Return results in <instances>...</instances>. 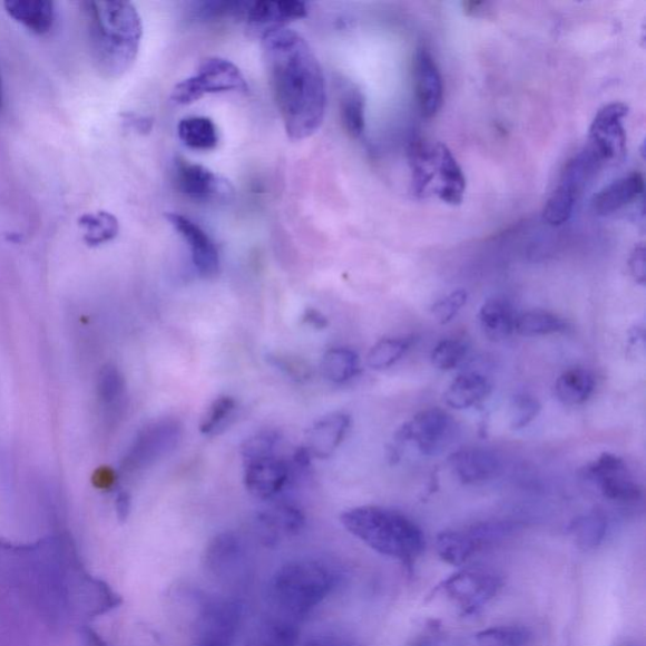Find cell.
<instances>
[{
  "label": "cell",
  "instance_id": "cell-34",
  "mask_svg": "<svg viewBox=\"0 0 646 646\" xmlns=\"http://www.w3.org/2000/svg\"><path fill=\"white\" fill-rule=\"evenodd\" d=\"M127 386L118 368L107 365L101 370L98 383L99 402L109 417H116L126 402Z\"/></svg>",
  "mask_w": 646,
  "mask_h": 646
},
{
  "label": "cell",
  "instance_id": "cell-5",
  "mask_svg": "<svg viewBox=\"0 0 646 646\" xmlns=\"http://www.w3.org/2000/svg\"><path fill=\"white\" fill-rule=\"evenodd\" d=\"M340 520L349 534L376 554L413 565L425 548V537L417 522L403 512L383 507H359L342 512Z\"/></svg>",
  "mask_w": 646,
  "mask_h": 646
},
{
  "label": "cell",
  "instance_id": "cell-29",
  "mask_svg": "<svg viewBox=\"0 0 646 646\" xmlns=\"http://www.w3.org/2000/svg\"><path fill=\"white\" fill-rule=\"evenodd\" d=\"M596 380L590 370L583 368L568 369L560 374L555 384V393L560 403L581 405L595 392Z\"/></svg>",
  "mask_w": 646,
  "mask_h": 646
},
{
  "label": "cell",
  "instance_id": "cell-35",
  "mask_svg": "<svg viewBox=\"0 0 646 646\" xmlns=\"http://www.w3.org/2000/svg\"><path fill=\"white\" fill-rule=\"evenodd\" d=\"M576 546L590 552L603 545L607 535V520L601 512L593 511L576 518L568 528Z\"/></svg>",
  "mask_w": 646,
  "mask_h": 646
},
{
  "label": "cell",
  "instance_id": "cell-47",
  "mask_svg": "<svg viewBox=\"0 0 646 646\" xmlns=\"http://www.w3.org/2000/svg\"><path fill=\"white\" fill-rule=\"evenodd\" d=\"M271 363L281 370V372L286 373L290 378L294 380H307L311 374L310 366L298 358H291L286 355H271Z\"/></svg>",
  "mask_w": 646,
  "mask_h": 646
},
{
  "label": "cell",
  "instance_id": "cell-41",
  "mask_svg": "<svg viewBox=\"0 0 646 646\" xmlns=\"http://www.w3.org/2000/svg\"><path fill=\"white\" fill-rule=\"evenodd\" d=\"M249 2H197L193 4L194 21H221L224 18H244Z\"/></svg>",
  "mask_w": 646,
  "mask_h": 646
},
{
  "label": "cell",
  "instance_id": "cell-3",
  "mask_svg": "<svg viewBox=\"0 0 646 646\" xmlns=\"http://www.w3.org/2000/svg\"><path fill=\"white\" fill-rule=\"evenodd\" d=\"M88 43L95 69L116 80L136 63L144 23L129 2H82Z\"/></svg>",
  "mask_w": 646,
  "mask_h": 646
},
{
  "label": "cell",
  "instance_id": "cell-52",
  "mask_svg": "<svg viewBox=\"0 0 646 646\" xmlns=\"http://www.w3.org/2000/svg\"><path fill=\"white\" fill-rule=\"evenodd\" d=\"M437 638H439V633H437L435 628H430L418 635L417 638L407 646H434Z\"/></svg>",
  "mask_w": 646,
  "mask_h": 646
},
{
  "label": "cell",
  "instance_id": "cell-51",
  "mask_svg": "<svg viewBox=\"0 0 646 646\" xmlns=\"http://www.w3.org/2000/svg\"><path fill=\"white\" fill-rule=\"evenodd\" d=\"M302 321L316 330H323L329 326L327 317L315 309H307L305 313H303Z\"/></svg>",
  "mask_w": 646,
  "mask_h": 646
},
{
  "label": "cell",
  "instance_id": "cell-46",
  "mask_svg": "<svg viewBox=\"0 0 646 646\" xmlns=\"http://www.w3.org/2000/svg\"><path fill=\"white\" fill-rule=\"evenodd\" d=\"M468 292L464 290H456L448 294V296L437 301L431 307L433 319L440 325H448L458 313L468 303Z\"/></svg>",
  "mask_w": 646,
  "mask_h": 646
},
{
  "label": "cell",
  "instance_id": "cell-10",
  "mask_svg": "<svg viewBox=\"0 0 646 646\" xmlns=\"http://www.w3.org/2000/svg\"><path fill=\"white\" fill-rule=\"evenodd\" d=\"M459 432V424L449 412L429 408L403 424L397 431L395 440L399 443L411 441L422 454L435 458L451 448Z\"/></svg>",
  "mask_w": 646,
  "mask_h": 646
},
{
  "label": "cell",
  "instance_id": "cell-1",
  "mask_svg": "<svg viewBox=\"0 0 646 646\" xmlns=\"http://www.w3.org/2000/svg\"><path fill=\"white\" fill-rule=\"evenodd\" d=\"M87 596L56 550L0 540V646H98Z\"/></svg>",
  "mask_w": 646,
  "mask_h": 646
},
{
  "label": "cell",
  "instance_id": "cell-21",
  "mask_svg": "<svg viewBox=\"0 0 646 646\" xmlns=\"http://www.w3.org/2000/svg\"><path fill=\"white\" fill-rule=\"evenodd\" d=\"M260 536L264 545L275 546L283 537L297 536L305 528L306 518L292 503H277L267 511L261 512L258 519Z\"/></svg>",
  "mask_w": 646,
  "mask_h": 646
},
{
  "label": "cell",
  "instance_id": "cell-54",
  "mask_svg": "<svg viewBox=\"0 0 646 646\" xmlns=\"http://www.w3.org/2000/svg\"><path fill=\"white\" fill-rule=\"evenodd\" d=\"M311 458L312 454L307 450L306 446H303V448H300L296 451H294L293 462L294 464H296L297 468L306 470L311 467Z\"/></svg>",
  "mask_w": 646,
  "mask_h": 646
},
{
  "label": "cell",
  "instance_id": "cell-31",
  "mask_svg": "<svg viewBox=\"0 0 646 646\" xmlns=\"http://www.w3.org/2000/svg\"><path fill=\"white\" fill-rule=\"evenodd\" d=\"M360 372V360L354 350L335 348L321 361V373L331 383L344 384Z\"/></svg>",
  "mask_w": 646,
  "mask_h": 646
},
{
  "label": "cell",
  "instance_id": "cell-15",
  "mask_svg": "<svg viewBox=\"0 0 646 646\" xmlns=\"http://www.w3.org/2000/svg\"><path fill=\"white\" fill-rule=\"evenodd\" d=\"M174 183L180 194L196 202H221L229 199L234 193L229 180L184 158L176 159Z\"/></svg>",
  "mask_w": 646,
  "mask_h": 646
},
{
  "label": "cell",
  "instance_id": "cell-32",
  "mask_svg": "<svg viewBox=\"0 0 646 646\" xmlns=\"http://www.w3.org/2000/svg\"><path fill=\"white\" fill-rule=\"evenodd\" d=\"M177 133L180 141L195 150H212L218 144L217 128L211 118H185L179 121Z\"/></svg>",
  "mask_w": 646,
  "mask_h": 646
},
{
  "label": "cell",
  "instance_id": "cell-4",
  "mask_svg": "<svg viewBox=\"0 0 646 646\" xmlns=\"http://www.w3.org/2000/svg\"><path fill=\"white\" fill-rule=\"evenodd\" d=\"M341 581L335 568L320 560H294L274 574L267 590L268 614L301 625Z\"/></svg>",
  "mask_w": 646,
  "mask_h": 646
},
{
  "label": "cell",
  "instance_id": "cell-12",
  "mask_svg": "<svg viewBox=\"0 0 646 646\" xmlns=\"http://www.w3.org/2000/svg\"><path fill=\"white\" fill-rule=\"evenodd\" d=\"M204 566L218 584L242 585L249 572L248 554L243 539L232 531L217 535L206 547Z\"/></svg>",
  "mask_w": 646,
  "mask_h": 646
},
{
  "label": "cell",
  "instance_id": "cell-33",
  "mask_svg": "<svg viewBox=\"0 0 646 646\" xmlns=\"http://www.w3.org/2000/svg\"><path fill=\"white\" fill-rule=\"evenodd\" d=\"M567 327L566 320L556 315V313L534 310L517 315L515 332H518L521 336L537 337L560 334Z\"/></svg>",
  "mask_w": 646,
  "mask_h": 646
},
{
  "label": "cell",
  "instance_id": "cell-45",
  "mask_svg": "<svg viewBox=\"0 0 646 646\" xmlns=\"http://www.w3.org/2000/svg\"><path fill=\"white\" fill-rule=\"evenodd\" d=\"M280 441L281 434L274 430H264L253 434L249 439H246L242 446L241 452L244 462L275 454L274 451L280 444Z\"/></svg>",
  "mask_w": 646,
  "mask_h": 646
},
{
  "label": "cell",
  "instance_id": "cell-39",
  "mask_svg": "<svg viewBox=\"0 0 646 646\" xmlns=\"http://www.w3.org/2000/svg\"><path fill=\"white\" fill-rule=\"evenodd\" d=\"M530 632L525 626H493L474 635L472 646H528Z\"/></svg>",
  "mask_w": 646,
  "mask_h": 646
},
{
  "label": "cell",
  "instance_id": "cell-17",
  "mask_svg": "<svg viewBox=\"0 0 646 646\" xmlns=\"http://www.w3.org/2000/svg\"><path fill=\"white\" fill-rule=\"evenodd\" d=\"M166 218L174 229L184 237L192 251L196 271L204 278H213L221 270V255L212 237L192 218L179 214H168Z\"/></svg>",
  "mask_w": 646,
  "mask_h": 646
},
{
  "label": "cell",
  "instance_id": "cell-24",
  "mask_svg": "<svg viewBox=\"0 0 646 646\" xmlns=\"http://www.w3.org/2000/svg\"><path fill=\"white\" fill-rule=\"evenodd\" d=\"M435 167V174L440 178L437 196L444 204L460 205L463 202L464 192H467V178H464L459 161L456 160L448 146L437 145Z\"/></svg>",
  "mask_w": 646,
  "mask_h": 646
},
{
  "label": "cell",
  "instance_id": "cell-18",
  "mask_svg": "<svg viewBox=\"0 0 646 646\" xmlns=\"http://www.w3.org/2000/svg\"><path fill=\"white\" fill-rule=\"evenodd\" d=\"M309 14L306 3L298 0H261L249 2L244 19L249 30L261 36L286 27L287 23L298 21Z\"/></svg>",
  "mask_w": 646,
  "mask_h": 646
},
{
  "label": "cell",
  "instance_id": "cell-16",
  "mask_svg": "<svg viewBox=\"0 0 646 646\" xmlns=\"http://www.w3.org/2000/svg\"><path fill=\"white\" fill-rule=\"evenodd\" d=\"M414 90L421 116L435 117L443 104V82L439 66L427 47H420L415 53Z\"/></svg>",
  "mask_w": 646,
  "mask_h": 646
},
{
  "label": "cell",
  "instance_id": "cell-23",
  "mask_svg": "<svg viewBox=\"0 0 646 646\" xmlns=\"http://www.w3.org/2000/svg\"><path fill=\"white\" fill-rule=\"evenodd\" d=\"M644 177L634 173L614 180L593 198V211L596 215L607 216L621 211L644 193Z\"/></svg>",
  "mask_w": 646,
  "mask_h": 646
},
{
  "label": "cell",
  "instance_id": "cell-50",
  "mask_svg": "<svg viewBox=\"0 0 646 646\" xmlns=\"http://www.w3.org/2000/svg\"><path fill=\"white\" fill-rule=\"evenodd\" d=\"M463 13L472 18H490L493 14V6L490 2H478V0H470V2L462 3Z\"/></svg>",
  "mask_w": 646,
  "mask_h": 646
},
{
  "label": "cell",
  "instance_id": "cell-19",
  "mask_svg": "<svg viewBox=\"0 0 646 646\" xmlns=\"http://www.w3.org/2000/svg\"><path fill=\"white\" fill-rule=\"evenodd\" d=\"M290 478L286 461L272 454L244 462V483L253 497L270 500L286 487Z\"/></svg>",
  "mask_w": 646,
  "mask_h": 646
},
{
  "label": "cell",
  "instance_id": "cell-30",
  "mask_svg": "<svg viewBox=\"0 0 646 646\" xmlns=\"http://www.w3.org/2000/svg\"><path fill=\"white\" fill-rule=\"evenodd\" d=\"M300 625L267 613L245 646H296Z\"/></svg>",
  "mask_w": 646,
  "mask_h": 646
},
{
  "label": "cell",
  "instance_id": "cell-28",
  "mask_svg": "<svg viewBox=\"0 0 646 646\" xmlns=\"http://www.w3.org/2000/svg\"><path fill=\"white\" fill-rule=\"evenodd\" d=\"M516 320L515 309L502 298L488 300L479 311L482 334L493 342L510 337L516 330Z\"/></svg>",
  "mask_w": 646,
  "mask_h": 646
},
{
  "label": "cell",
  "instance_id": "cell-22",
  "mask_svg": "<svg viewBox=\"0 0 646 646\" xmlns=\"http://www.w3.org/2000/svg\"><path fill=\"white\" fill-rule=\"evenodd\" d=\"M350 424L351 418L344 412H334L320 418L307 432L306 448L313 458L329 459L344 441Z\"/></svg>",
  "mask_w": 646,
  "mask_h": 646
},
{
  "label": "cell",
  "instance_id": "cell-40",
  "mask_svg": "<svg viewBox=\"0 0 646 646\" xmlns=\"http://www.w3.org/2000/svg\"><path fill=\"white\" fill-rule=\"evenodd\" d=\"M578 197L562 185L549 196L544 211L545 222L552 226L564 225L572 216Z\"/></svg>",
  "mask_w": 646,
  "mask_h": 646
},
{
  "label": "cell",
  "instance_id": "cell-7",
  "mask_svg": "<svg viewBox=\"0 0 646 646\" xmlns=\"http://www.w3.org/2000/svg\"><path fill=\"white\" fill-rule=\"evenodd\" d=\"M197 606L192 646H233L243 620V605L234 598L193 595Z\"/></svg>",
  "mask_w": 646,
  "mask_h": 646
},
{
  "label": "cell",
  "instance_id": "cell-6",
  "mask_svg": "<svg viewBox=\"0 0 646 646\" xmlns=\"http://www.w3.org/2000/svg\"><path fill=\"white\" fill-rule=\"evenodd\" d=\"M518 527L515 521L490 520L464 529L444 530L437 536V554L446 564L462 566L474 555L515 535Z\"/></svg>",
  "mask_w": 646,
  "mask_h": 646
},
{
  "label": "cell",
  "instance_id": "cell-14",
  "mask_svg": "<svg viewBox=\"0 0 646 646\" xmlns=\"http://www.w3.org/2000/svg\"><path fill=\"white\" fill-rule=\"evenodd\" d=\"M629 108L623 102H613L598 110L588 136L590 148L603 165L621 160L626 151L624 119Z\"/></svg>",
  "mask_w": 646,
  "mask_h": 646
},
{
  "label": "cell",
  "instance_id": "cell-55",
  "mask_svg": "<svg viewBox=\"0 0 646 646\" xmlns=\"http://www.w3.org/2000/svg\"><path fill=\"white\" fill-rule=\"evenodd\" d=\"M117 509L120 518H126L130 509V497L128 492H120L117 500Z\"/></svg>",
  "mask_w": 646,
  "mask_h": 646
},
{
  "label": "cell",
  "instance_id": "cell-13",
  "mask_svg": "<svg viewBox=\"0 0 646 646\" xmlns=\"http://www.w3.org/2000/svg\"><path fill=\"white\" fill-rule=\"evenodd\" d=\"M590 480L606 499L635 502L643 498V489L634 478L628 463L614 453H603L586 468Z\"/></svg>",
  "mask_w": 646,
  "mask_h": 646
},
{
  "label": "cell",
  "instance_id": "cell-53",
  "mask_svg": "<svg viewBox=\"0 0 646 646\" xmlns=\"http://www.w3.org/2000/svg\"><path fill=\"white\" fill-rule=\"evenodd\" d=\"M127 123L138 133H149L154 128V120L147 117L129 116Z\"/></svg>",
  "mask_w": 646,
  "mask_h": 646
},
{
  "label": "cell",
  "instance_id": "cell-9",
  "mask_svg": "<svg viewBox=\"0 0 646 646\" xmlns=\"http://www.w3.org/2000/svg\"><path fill=\"white\" fill-rule=\"evenodd\" d=\"M502 579L490 569L467 568L452 575L435 588L458 607L462 616H473L501 590Z\"/></svg>",
  "mask_w": 646,
  "mask_h": 646
},
{
  "label": "cell",
  "instance_id": "cell-44",
  "mask_svg": "<svg viewBox=\"0 0 646 646\" xmlns=\"http://www.w3.org/2000/svg\"><path fill=\"white\" fill-rule=\"evenodd\" d=\"M541 410L537 398L527 393H519L511 398L509 404V425L511 430L526 429L536 420Z\"/></svg>",
  "mask_w": 646,
  "mask_h": 646
},
{
  "label": "cell",
  "instance_id": "cell-36",
  "mask_svg": "<svg viewBox=\"0 0 646 646\" xmlns=\"http://www.w3.org/2000/svg\"><path fill=\"white\" fill-rule=\"evenodd\" d=\"M84 242L91 248L116 239L120 226L118 218L108 212L88 213L79 218Z\"/></svg>",
  "mask_w": 646,
  "mask_h": 646
},
{
  "label": "cell",
  "instance_id": "cell-25",
  "mask_svg": "<svg viewBox=\"0 0 646 646\" xmlns=\"http://www.w3.org/2000/svg\"><path fill=\"white\" fill-rule=\"evenodd\" d=\"M4 8L9 17L36 35L49 33L56 22L55 3L49 0H17L6 2Z\"/></svg>",
  "mask_w": 646,
  "mask_h": 646
},
{
  "label": "cell",
  "instance_id": "cell-26",
  "mask_svg": "<svg viewBox=\"0 0 646 646\" xmlns=\"http://www.w3.org/2000/svg\"><path fill=\"white\" fill-rule=\"evenodd\" d=\"M408 159L412 174L413 193L425 196L433 183L437 164V145H430L421 137H414L408 146Z\"/></svg>",
  "mask_w": 646,
  "mask_h": 646
},
{
  "label": "cell",
  "instance_id": "cell-43",
  "mask_svg": "<svg viewBox=\"0 0 646 646\" xmlns=\"http://www.w3.org/2000/svg\"><path fill=\"white\" fill-rule=\"evenodd\" d=\"M469 354L467 341L461 339H444L432 351V364L444 372L458 368Z\"/></svg>",
  "mask_w": 646,
  "mask_h": 646
},
{
  "label": "cell",
  "instance_id": "cell-56",
  "mask_svg": "<svg viewBox=\"0 0 646 646\" xmlns=\"http://www.w3.org/2000/svg\"><path fill=\"white\" fill-rule=\"evenodd\" d=\"M3 104V87H2V78H0V108H2Z\"/></svg>",
  "mask_w": 646,
  "mask_h": 646
},
{
  "label": "cell",
  "instance_id": "cell-49",
  "mask_svg": "<svg viewBox=\"0 0 646 646\" xmlns=\"http://www.w3.org/2000/svg\"><path fill=\"white\" fill-rule=\"evenodd\" d=\"M303 646H356V644L345 635L325 634L310 639Z\"/></svg>",
  "mask_w": 646,
  "mask_h": 646
},
{
  "label": "cell",
  "instance_id": "cell-48",
  "mask_svg": "<svg viewBox=\"0 0 646 646\" xmlns=\"http://www.w3.org/2000/svg\"><path fill=\"white\" fill-rule=\"evenodd\" d=\"M629 270L632 277L636 283L644 286L646 281L645 246L644 244L635 245L629 258Z\"/></svg>",
  "mask_w": 646,
  "mask_h": 646
},
{
  "label": "cell",
  "instance_id": "cell-11",
  "mask_svg": "<svg viewBox=\"0 0 646 646\" xmlns=\"http://www.w3.org/2000/svg\"><path fill=\"white\" fill-rule=\"evenodd\" d=\"M180 437L183 425L174 418H165L146 425L123 458L121 471L133 474L150 468L177 448Z\"/></svg>",
  "mask_w": 646,
  "mask_h": 646
},
{
  "label": "cell",
  "instance_id": "cell-20",
  "mask_svg": "<svg viewBox=\"0 0 646 646\" xmlns=\"http://www.w3.org/2000/svg\"><path fill=\"white\" fill-rule=\"evenodd\" d=\"M450 468L464 484H481L497 479L502 470L499 456L487 449H462L449 458Z\"/></svg>",
  "mask_w": 646,
  "mask_h": 646
},
{
  "label": "cell",
  "instance_id": "cell-8",
  "mask_svg": "<svg viewBox=\"0 0 646 646\" xmlns=\"http://www.w3.org/2000/svg\"><path fill=\"white\" fill-rule=\"evenodd\" d=\"M244 75L229 60L211 57L198 66L192 78L180 81L173 91V100L179 106H189L206 94L248 91Z\"/></svg>",
  "mask_w": 646,
  "mask_h": 646
},
{
  "label": "cell",
  "instance_id": "cell-2",
  "mask_svg": "<svg viewBox=\"0 0 646 646\" xmlns=\"http://www.w3.org/2000/svg\"><path fill=\"white\" fill-rule=\"evenodd\" d=\"M262 49L275 102L293 140L312 137L325 120V75L311 46L287 27L262 36Z\"/></svg>",
  "mask_w": 646,
  "mask_h": 646
},
{
  "label": "cell",
  "instance_id": "cell-27",
  "mask_svg": "<svg viewBox=\"0 0 646 646\" xmlns=\"http://www.w3.org/2000/svg\"><path fill=\"white\" fill-rule=\"evenodd\" d=\"M491 393L489 380L478 373H463L446 389L443 401L453 410H468L478 405Z\"/></svg>",
  "mask_w": 646,
  "mask_h": 646
},
{
  "label": "cell",
  "instance_id": "cell-42",
  "mask_svg": "<svg viewBox=\"0 0 646 646\" xmlns=\"http://www.w3.org/2000/svg\"><path fill=\"white\" fill-rule=\"evenodd\" d=\"M235 399L227 395H222L207 408L202 423H199V432L206 435H214L218 431L225 429L235 412Z\"/></svg>",
  "mask_w": 646,
  "mask_h": 646
},
{
  "label": "cell",
  "instance_id": "cell-37",
  "mask_svg": "<svg viewBox=\"0 0 646 646\" xmlns=\"http://www.w3.org/2000/svg\"><path fill=\"white\" fill-rule=\"evenodd\" d=\"M414 342V336L382 339L369 351L366 364L374 370L391 368L411 350Z\"/></svg>",
  "mask_w": 646,
  "mask_h": 646
},
{
  "label": "cell",
  "instance_id": "cell-38",
  "mask_svg": "<svg viewBox=\"0 0 646 646\" xmlns=\"http://www.w3.org/2000/svg\"><path fill=\"white\" fill-rule=\"evenodd\" d=\"M342 126L353 138H361L365 131V98L356 88L342 92L340 101Z\"/></svg>",
  "mask_w": 646,
  "mask_h": 646
}]
</instances>
